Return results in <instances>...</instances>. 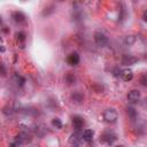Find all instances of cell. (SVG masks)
Returning <instances> with one entry per match:
<instances>
[{"label":"cell","mask_w":147,"mask_h":147,"mask_svg":"<svg viewBox=\"0 0 147 147\" xmlns=\"http://www.w3.org/2000/svg\"><path fill=\"white\" fill-rule=\"evenodd\" d=\"M11 18H13V21H14L15 23H22V22L25 21V15H24L22 11L16 10V11H14V13L11 14Z\"/></svg>","instance_id":"8fae6325"},{"label":"cell","mask_w":147,"mask_h":147,"mask_svg":"<svg viewBox=\"0 0 147 147\" xmlns=\"http://www.w3.org/2000/svg\"><path fill=\"white\" fill-rule=\"evenodd\" d=\"M23 137H24L23 134L16 136V137L14 138V140L10 142V147H18V146H21V145L23 144V141H24V138H23Z\"/></svg>","instance_id":"4fadbf2b"},{"label":"cell","mask_w":147,"mask_h":147,"mask_svg":"<svg viewBox=\"0 0 147 147\" xmlns=\"http://www.w3.org/2000/svg\"><path fill=\"white\" fill-rule=\"evenodd\" d=\"M126 111H127V115H129V117H130L132 121L137 119V116H138V114H137V110H136L133 107H127Z\"/></svg>","instance_id":"9a60e30c"},{"label":"cell","mask_w":147,"mask_h":147,"mask_svg":"<svg viewBox=\"0 0 147 147\" xmlns=\"http://www.w3.org/2000/svg\"><path fill=\"white\" fill-rule=\"evenodd\" d=\"M137 61H138V59L134 55H131V54H125L122 57V64L123 65H132Z\"/></svg>","instance_id":"ba28073f"},{"label":"cell","mask_w":147,"mask_h":147,"mask_svg":"<svg viewBox=\"0 0 147 147\" xmlns=\"http://www.w3.org/2000/svg\"><path fill=\"white\" fill-rule=\"evenodd\" d=\"M80 61V57H79V54L77 52H72L68 55L67 57V62L70 64V65H77Z\"/></svg>","instance_id":"52a82bcc"},{"label":"cell","mask_w":147,"mask_h":147,"mask_svg":"<svg viewBox=\"0 0 147 147\" xmlns=\"http://www.w3.org/2000/svg\"><path fill=\"white\" fill-rule=\"evenodd\" d=\"M83 140V137H82V133L79 131H75L71 136H70V139H69V144L72 146V147H78L80 141Z\"/></svg>","instance_id":"277c9868"},{"label":"cell","mask_w":147,"mask_h":147,"mask_svg":"<svg viewBox=\"0 0 147 147\" xmlns=\"http://www.w3.org/2000/svg\"><path fill=\"white\" fill-rule=\"evenodd\" d=\"M25 33L24 32H22V31H20V32H17L16 33V38H17V40L18 41H24L25 40Z\"/></svg>","instance_id":"d6986e66"},{"label":"cell","mask_w":147,"mask_h":147,"mask_svg":"<svg viewBox=\"0 0 147 147\" xmlns=\"http://www.w3.org/2000/svg\"><path fill=\"white\" fill-rule=\"evenodd\" d=\"M142 18H144L145 22H147V9L144 11V14H142Z\"/></svg>","instance_id":"44dd1931"},{"label":"cell","mask_w":147,"mask_h":147,"mask_svg":"<svg viewBox=\"0 0 147 147\" xmlns=\"http://www.w3.org/2000/svg\"><path fill=\"white\" fill-rule=\"evenodd\" d=\"M140 83L144 85V86H147V75H142L140 77Z\"/></svg>","instance_id":"ffe728a7"},{"label":"cell","mask_w":147,"mask_h":147,"mask_svg":"<svg viewBox=\"0 0 147 147\" xmlns=\"http://www.w3.org/2000/svg\"><path fill=\"white\" fill-rule=\"evenodd\" d=\"M140 99V92L138 90H131L129 93H127V100L131 102V103H136L138 102Z\"/></svg>","instance_id":"9c48e42d"},{"label":"cell","mask_w":147,"mask_h":147,"mask_svg":"<svg viewBox=\"0 0 147 147\" xmlns=\"http://www.w3.org/2000/svg\"><path fill=\"white\" fill-rule=\"evenodd\" d=\"M70 98H71L72 102H75V103H82V102L84 101V95H83V93L79 92V91L74 92Z\"/></svg>","instance_id":"7c38bea8"},{"label":"cell","mask_w":147,"mask_h":147,"mask_svg":"<svg viewBox=\"0 0 147 147\" xmlns=\"http://www.w3.org/2000/svg\"><path fill=\"white\" fill-rule=\"evenodd\" d=\"M13 79H14V82H15L18 86H23V85H24V83H25V78H24V77H22V76H21V75H18V74H14Z\"/></svg>","instance_id":"5bb4252c"},{"label":"cell","mask_w":147,"mask_h":147,"mask_svg":"<svg viewBox=\"0 0 147 147\" xmlns=\"http://www.w3.org/2000/svg\"><path fill=\"white\" fill-rule=\"evenodd\" d=\"M65 82H67L68 85H72V84H75V82H76V77H75V75L71 74V72H68V74L65 75Z\"/></svg>","instance_id":"2e32d148"},{"label":"cell","mask_w":147,"mask_h":147,"mask_svg":"<svg viewBox=\"0 0 147 147\" xmlns=\"http://www.w3.org/2000/svg\"><path fill=\"white\" fill-rule=\"evenodd\" d=\"M142 106H144V108L147 109V96L145 98V100H144V102H142Z\"/></svg>","instance_id":"7402d4cb"},{"label":"cell","mask_w":147,"mask_h":147,"mask_svg":"<svg viewBox=\"0 0 147 147\" xmlns=\"http://www.w3.org/2000/svg\"><path fill=\"white\" fill-rule=\"evenodd\" d=\"M119 77H121V79L124 80V82H130V80H132V78H133V71H132L131 69H129V68L122 69V70L119 71Z\"/></svg>","instance_id":"5b68a950"},{"label":"cell","mask_w":147,"mask_h":147,"mask_svg":"<svg viewBox=\"0 0 147 147\" xmlns=\"http://www.w3.org/2000/svg\"><path fill=\"white\" fill-rule=\"evenodd\" d=\"M52 125H53L54 127H56V129H61V127H62V122H61L60 118L54 117V118L52 119Z\"/></svg>","instance_id":"e0dca14e"},{"label":"cell","mask_w":147,"mask_h":147,"mask_svg":"<svg viewBox=\"0 0 147 147\" xmlns=\"http://www.w3.org/2000/svg\"><path fill=\"white\" fill-rule=\"evenodd\" d=\"M84 124H85V122H84V118L82 116H79V115L72 116V125H74L76 131H80L82 127L84 126Z\"/></svg>","instance_id":"8992f818"},{"label":"cell","mask_w":147,"mask_h":147,"mask_svg":"<svg viewBox=\"0 0 147 147\" xmlns=\"http://www.w3.org/2000/svg\"><path fill=\"white\" fill-rule=\"evenodd\" d=\"M94 41L99 47H106L109 42L108 37L103 32H100V31H96L94 33Z\"/></svg>","instance_id":"3957f363"},{"label":"cell","mask_w":147,"mask_h":147,"mask_svg":"<svg viewBox=\"0 0 147 147\" xmlns=\"http://www.w3.org/2000/svg\"><path fill=\"white\" fill-rule=\"evenodd\" d=\"M124 41H125L126 45H132V44L136 41V37H134V36H126Z\"/></svg>","instance_id":"ac0fdd59"},{"label":"cell","mask_w":147,"mask_h":147,"mask_svg":"<svg viewBox=\"0 0 147 147\" xmlns=\"http://www.w3.org/2000/svg\"><path fill=\"white\" fill-rule=\"evenodd\" d=\"M93 136H94V131L91 129H86L82 132V137L85 142H91L93 140Z\"/></svg>","instance_id":"30bf717a"},{"label":"cell","mask_w":147,"mask_h":147,"mask_svg":"<svg viewBox=\"0 0 147 147\" xmlns=\"http://www.w3.org/2000/svg\"><path fill=\"white\" fill-rule=\"evenodd\" d=\"M116 139H117V136L111 130H106L100 136V141L103 142V144H106V145H109V146L113 145L116 141Z\"/></svg>","instance_id":"6da1fadb"},{"label":"cell","mask_w":147,"mask_h":147,"mask_svg":"<svg viewBox=\"0 0 147 147\" xmlns=\"http://www.w3.org/2000/svg\"><path fill=\"white\" fill-rule=\"evenodd\" d=\"M115 147H124L123 145H118V146H115Z\"/></svg>","instance_id":"603a6c76"},{"label":"cell","mask_w":147,"mask_h":147,"mask_svg":"<svg viewBox=\"0 0 147 147\" xmlns=\"http://www.w3.org/2000/svg\"><path fill=\"white\" fill-rule=\"evenodd\" d=\"M118 118V114L114 108H108L103 111V119L107 123H115Z\"/></svg>","instance_id":"7a4b0ae2"}]
</instances>
